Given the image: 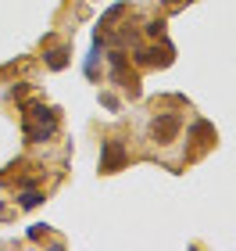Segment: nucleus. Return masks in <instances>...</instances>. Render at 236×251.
Listing matches in <instances>:
<instances>
[{"mask_svg": "<svg viewBox=\"0 0 236 251\" xmlns=\"http://www.w3.org/2000/svg\"><path fill=\"white\" fill-rule=\"evenodd\" d=\"M111 83L129 86V94H140V79L129 72V58H126V50H111Z\"/></svg>", "mask_w": 236, "mask_h": 251, "instance_id": "nucleus-2", "label": "nucleus"}, {"mask_svg": "<svg viewBox=\"0 0 236 251\" xmlns=\"http://www.w3.org/2000/svg\"><path fill=\"white\" fill-rule=\"evenodd\" d=\"M68 47H54V50H47V68H54V72H61L64 65H68Z\"/></svg>", "mask_w": 236, "mask_h": 251, "instance_id": "nucleus-7", "label": "nucleus"}, {"mask_svg": "<svg viewBox=\"0 0 236 251\" xmlns=\"http://www.w3.org/2000/svg\"><path fill=\"white\" fill-rule=\"evenodd\" d=\"M190 136H193L197 144H211V140H215V126L200 119V122H193V126H190Z\"/></svg>", "mask_w": 236, "mask_h": 251, "instance_id": "nucleus-6", "label": "nucleus"}, {"mask_svg": "<svg viewBox=\"0 0 236 251\" xmlns=\"http://www.w3.org/2000/svg\"><path fill=\"white\" fill-rule=\"evenodd\" d=\"M43 233H47V226H29V237H32V241H40Z\"/></svg>", "mask_w": 236, "mask_h": 251, "instance_id": "nucleus-12", "label": "nucleus"}, {"mask_svg": "<svg viewBox=\"0 0 236 251\" xmlns=\"http://www.w3.org/2000/svg\"><path fill=\"white\" fill-rule=\"evenodd\" d=\"M21 129H25V140H29V144L50 140V136L58 133V111L47 108V104H29V108H25V122H21Z\"/></svg>", "mask_w": 236, "mask_h": 251, "instance_id": "nucleus-1", "label": "nucleus"}, {"mask_svg": "<svg viewBox=\"0 0 236 251\" xmlns=\"http://www.w3.org/2000/svg\"><path fill=\"white\" fill-rule=\"evenodd\" d=\"M136 65H154V68H165V65H172V58H175V50L168 47V43H161V47H140L136 54Z\"/></svg>", "mask_w": 236, "mask_h": 251, "instance_id": "nucleus-5", "label": "nucleus"}, {"mask_svg": "<svg viewBox=\"0 0 236 251\" xmlns=\"http://www.w3.org/2000/svg\"><path fill=\"white\" fill-rule=\"evenodd\" d=\"M40 201H43V194H40V190H25V194L18 198V204H21V208H36Z\"/></svg>", "mask_w": 236, "mask_h": 251, "instance_id": "nucleus-9", "label": "nucleus"}, {"mask_svg": "<svg viewBox=\"0 0 236 251\" xmlns=\"http://www.w3.org/2000/svg\"><path fill=\"white\" fill-rule=\"evenodd\" d=\"M126 7H129L126 0H122V4H115V7H107V11H104V18H100V29H111L122 15H126Z\"/></svg>", "mask_w": 236, "mask_h": 251, "instance_id": "nucleus-8", "label": "nucleus"}, {"mask_svg": "<svg viewBox=\"0 0 236 251\" xmlns=\"http://www.w3.org/2000/svg\"><path fill=\"white\" fill-rule=\"evenodd\" d=\"M122 165H126L122 140H104V147H100V173H118Z\"/></svg>", "mask_w": 236, "mask_h": 251, "instance_id": "nucleus-4", "label": "nucleus"}, {"mask_svg": "<svg viewBox=\"0 0 236 251\" xmlns=\"http://www.w3.org/2000/svg\"><path fill=\"white\" fill-rule=\"evenodd\" d=\"M179 129H183V119H179L175 111H165V115H157L150 122V136H154L157 144H172L175 136H179Z\"/></svg>", "mask_w": 236, "mask_h": 251, "instance_id": "nucleus-3", "label": "nucleus"}, {"mask_svg": "<svg viewBox=\"0 0 236 251\" xmlns=\"http://www.w3.org/2000/svg\"><path fill=\"white\" fill-rule=\"evenodd\" d=\"M100 104H104L107 111H118V108H122V104H118V97H115V94H100Z\"/></svg>", "mask_w": 236, "mask_h": 251, "instance_id": "nucleus-10", "label": "nucleus"}, {"mask_svg": "<svg viewBox=\"0 0 236 251\" xmlns=\"http://www.w3.org/2000/svg\"><path fill=\"white\" fill-rule=\"evenodd\" d=\"M147 36H165V22H147Z\"/></svg>", "mask_w": 236, "mask_h": 251, "instance_id": "nucleus-11", "label": "nucleus"}]
</instances>
